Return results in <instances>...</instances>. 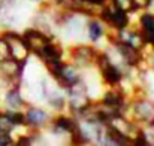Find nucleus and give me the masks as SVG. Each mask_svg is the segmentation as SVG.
<instances>
[{
  "label": "nucleus",
  "mask_w": 154,
  "mask_h": 146,
  "mask_svg": "<svg viewBox=\"0 0 154 146\" xmlns=\"http://www.w3.org/2000/svg\"><path fill=\"white\" fill-rule=\"evenodd\" d=\"M108 33H109L108 27L103 24L97 16L87 18V22H85V36H87L88 43L97 45L99 42H102L103 39H106Z\"/></svg>",
  "instance_id": "13"
},
{
  "label": "nucleus",
  "mask_w": 154,
  "mask_h": 146,
  "mask_svg": "<svg viewBox=\"0 0 154 146\" xmlns=\"http://www.w3.org/2000/svg\"><path fill=\"white\" fill-rule=\"evenodd\" d=\"M0 131L15 133V127L11 122V118H9L6 109H3V107H0Z\"/></svg>",
  "instance_id": "20"
},
{
  "label": "nucleus",
  "mask_w": 154,
  "mask_h": 146,
  "mask_svg": "<svg viewBox=\"0 0 154 146\" xmlns=\"http://www.w3.org/2000/svg\"><path fill=\"white\" fill-rule=\"evenodd\" d=\"M14 146H35V134L32 130H26L20 133L14 139Z\"/></svg>",
  "instance_id": "18"
},
{
  "label": "nucleus",
  "mask_w": 154,
  "mask_h": 146,
  "mask_svg": "<svg viewBox=\"0 0 154 146\" xmlns=\"http://www.w3.org/2000/svg\"><path fill=\"white\" fill-rule=\"evenodd\" d=\"M115 36H117V39H118L120 42H123V43H126V45H129V46H132V48L138 49V51H142V52H144V51L148 49L142 31H141L135 24H132V25L127 27L126 30H121V31L115 33Z\"/></svg>",
  "instance_id": "12"
},
{
  "label": "nucleus",
  "mask_w": 154,
  "mask_h": 146,
  "mask_svg": "<svg viewBox=\"0 0 154 146\" xmlns=\"http://www.w3.org/2000/svg\"><path fill=\"white\" fill-rule=\"evenodd\" d=\"M21 34H23L24 42H26V45H27V48H29L32 55H33L38 49L42 48L45 43H48V42H51L54 39H57V36L48 34V33H45V31H42V30L33 27V25L24 28V30L21 31Z\"/></svg>",
  "instance_id": "11"
},
{
  "label": "nucleus",
  "mask_w": 154,
  "mask_h": 146,
  "mask_svg": "<svg viewBox=\"0 0 154 146\" xmlns=\"http://www.w3.org/2000/svg\"><path fill=\"white\" fill-rule=\"evenodd\" d=\"M29 103L30 101L23 93V82H21V84H12L3 91L0 107L11 110H24L29 106Z\"/></svg>",
  "instance_id": "10"
},
{
  "label": "nucleus",
  "mask_w": 154,
  "mask_h": 146,
  "mask_svg": "<svg viewBox=\"0 0 154 146\" xmlns=\"http://www.w3.org/2000/svg\"><path fill=\"white\" fill-rule=\"evenodd\" d=\"M135 25L142 31L144 36L154 33V12L153 10H142L136 15Z\"/></svg>",
  "instance_id": "15"
},
{
  "label": "nucleus",
  "mask_w": 154,
  "mask_h": 146,
  "mask_svg": "<svg viewBox=\"0 0 154 146\" xmlns=\"http://www.w3.org/2000/svg\"><path fill=\"white\" fill-rule=\"evenodd\" d=\"M97 101L109 107V109H115V110H121L127 115L129 110V101L130 96L129 91L124 85H118V87H108L105 88L100 94V97L97 98Z\"/></svg>",
  "instance_id": "5"
},
{
  "label": "nucleus",
  "mask_w": 154,
  "mask_h": 146,
  "mask_svg": "<svg viewBox=\"0 0 154 146\" xmlns=\"http://www.w3.org/2000/svg\"><path fill=\"white\" fill-rule=\"evenodd\" d=\"M5 12V0H0V16L3 15Z\"/></svg>",
  "instance_id": "24"
},
{
  "label": "nucleus",
  "mask_w": 154,
  "mask_h": 146,
  "mask_svg": "<svg viewBox=\"0 0 154 146\" xmlns=\"http://www.w3.org/2000/svg\"><path fill=\"white\" fill-rule=\"evenodd\" d=\"M109 4L118 10L127 12L129 15H138V9H136V3L135 0H109Z\"/></svg>",
  "instance_id": "16"
},
{
  "label": "nucleus",
  "mask_w": 154,
  "mask_h": 146,
  "mask_svg": "<svg viewBox=\"0 0 154 146\" xmlns=\"http://www.w3.org/2000/svg\"><path fill=\"white\" fill-rule=\"evenodd\" d=\"M9 118H11V122L14 124L15 127V131L17 130H27V121H26V113L24 110H11V109H6Z\"/></svg>",
  "instance_id": "17"
},
{
  "label": "nucleus",
  "mask_w": 154,
  "mask_h": 146,
  "mask_svg": "<svg viewBox=\"0 0 154 146\" xmlns=\"http://www.w3.org/2000/svg\"><path fill=\"white\" fill-rule=\"evenodd\" d=\"M88 146H100L99 143H91V145H88Z\"/></svg>",
  "instance_id": "26"
},
{
  "label": "nucleus",
  "mask_w": 154,
  "mask_h": 146,
  "mask_svg": "<svg viewBox=\"0 0 154 146\" xmlns=\"http://www.w3.org/2000/svg\"><path fill=\"white\" fill-rule=\"evenodd\" d=\"M29 1H32V3H41V1H44V0H29Z\"/></svg>",
  "instance_id": "25"
},
{
  "label": "nucleus",
  "mask_w": 154,
  "mask_h": 146,
  "mask_svg": "<svg viewBox=\"0 0 154 146\" xmlns=\"http://www.w3.org/2000/svg\"><path fill=\"white\" fill-rule=\"evenodd\" d=\"M33 57H36L39 60V63L44 64V67H48L61 60H66V48L61 45L60 40L54 39L51 42L45 43L41 49H38L33 54Z\"/></svg>",
  "instance_id": "9"
},
{
  "label": "nucleus",
  "mask_w": 154,
  "mask_h": 146,
  "mask_svg": "<svg viewBox=\"0 0 154 146\" xmlns=\"http://www.w3.org/2000/svg\"><path fill=\"white\" fill-rule=\"evenodd\" d=\"M9 58H11L9 45H8V42L5 40V37L0 34V63L5 61V60H9Z\"/></svg>",
  "instance_id": "21"
},
{
  "label": "nucleus",
  "mask_w": 154,
  "mask_h": 146,
  "mask_svg": "<svg viewBox=\"0 0 154 146\" xmlns=\"http://www.w3.org/2000/svg\"><path fill=\"white\" fill-rule=\"evenodd\" d=\"M0 34L5 37V40L9 45V52H11V58L17 60V61H23V60H30L32 54L27 48L24 37L21 34V31L15 30V28H2Z\"/></svg>",
  "instance_id": "6"
},
{
  "label": "nucleus",
  "mask_w": 154,
  "mask_h": 146,
  "mask_svg": "<svg viewBox=\"0 0 154 146\" xmlns=\"http://www.w3.org/2000/svg\"><path fill=\"white\" fill-rule=\"evenodd\" d=\"M105 136L117 146H132V137L114 124L105 125Z\"/></svg>",
  "instance_id": "14"
},
{
  "label": "nucleus",
  "mask_w": 154,
  "mask_h": 146,
  "mask_svg": "<svg viewBox=\"0 0 154 146\" xmlns=\"http://www.w3.org/2000/svg\"><path fill=\"white\" fill-rule=\"evenodd\" d=\"M96 16L108 27V30L111 33H118V31L126 30L127 27H130L133 24L132 22V15L112 7L109 3L106 6H103L102 9H99Z\"/></svg>",
  "instance_id": "4"
},
{
  "label": "nucleus",
  "mask_w": 154,
  "mask_h": 146,
  "mask_svg": "<svg viewBox=\"0 0 154 146\" xmlns=\"http://www.w3.org/2000/svg\"><path fill=\"white\" fill-rule=\"evenodd\" d=\"M79 127V121L70 115L69 112H61V113H54L47 127L52 134L55 136H64L66 139Z\"/></svg>",
  "instance_id": "8"
},
{
  "label": "nucleus",
  "mask_w": 154,
  "mask_h": 146,
  "mask_svg": "<svg viewBox=\"0 0 154 146\" xmlns=\"http://www.w3.org/2000/svg\"><path fill=\"white\" fill-rule=\"evenodd\" d=\"M14 133L0 131V146H14Z\"/></svg>",
  "instance_id": "22"
},
{
  "label": "nucleus",
  "mask_w": 154,
  "mask_h": 146,
  "mask_svg": "<svg viewBox=\"0 0 154 146\" xmlns=\"http://www.w3.org/2000/svg\"><path fill=\"white\" fill-rule=\"evenodd\" d=\"M132 146H151L147 128L141 127V128L132 136Z\"/></svg>",
  "instance_id": "19"
},
{
  "label": "nucleus",
  "mask_w": 154,
  "mask_h": 146,
  "mask_svg": "<svg viewBox=\"0 0 154 146\" xmlns=\"http://www.w3.org/2000/svg\"><path fill=\"white\" fill-rule=\"evenodd\" d=\"M127 116L147 130H154V100L147 96H132Z\"/></svg>",
  "instance_id": "2"
},
{
  "label": "nucleus",
  "mask_w": 154,
  "mask_h": 146,
  "mask_svg": "<svg viewBox=\"0 0 154 146\" xmlns=\"http://www.w3.org/2000/svg\"><path fill=\"white\" fill-rule=\"evenodd\" d=\"M145 63L148 64V67L154 72V54L153 52H147L145 54Z\"/></svg>",
  "instance_id": "23"
},
{
  "label": "nucleus",
  "mask_w": 154,
  "mask_h": 146,
  "mask_svg": "<svg viewBox=\"0 0 154 146\" xmlns=\"http://www.w3.org/2000/svg\"><path fill=\"white\" fill-rule=\"evenodd\" d=\"M100 49L91 43H70L66 48V60L75 64L79 70H91L94 69V61Z\"/></svg>",
  "instance_id": "3"
},
{
  "label": "nucleus",
  "mask_w": 154,
  "mask_h": 146,
  "mask_svg": "<svg viewBox=\"0 0 154 146\" xmlns=\"http://www.w3.org/2000/svg\"><path fill=\"white\" fill-rule=\"evenodd\" d=\"M48 76L64 91L82 81L84 72L79 70L75 64H72L69 60H61L55 64L45 67Z\"/></svg>",
  "instance_id": "1"
},
{
  "label": "nucleus",
  "mask_w": 154,
  "mask_h": 146,
  "mask_svg": "<svg viewBox=\"0 0 154 146\" xmlns=\"http://www.w3.org/2000/svg\"><path fill=\"white\" fill-rule=\"evenodd\" d=\"M24 113H26V121H27V130H33V131L47 130L54 115L50 109L38 106V104H32V103H29V106L24 109Z\"/></svg>",
  "instance_id": "7"
}]
</instances>
